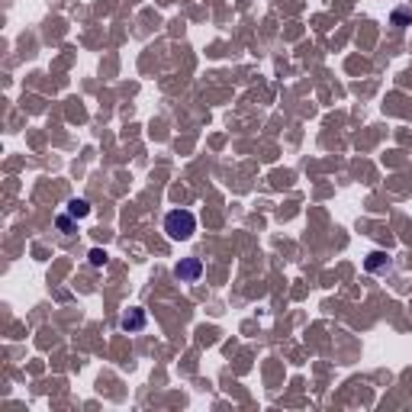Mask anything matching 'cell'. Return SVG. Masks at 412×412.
Instances as JSON below:
<instances>
[{
  "label": "cell",
  "mask_w": 412,
  "mask_h": 412,
  "mask_svg": "<svg viewBox=\"0 0 412 412\" xmlns=\"http://www.w3.org/2000/svg\"><path fill=\"white\" fill-rule=\"evenodd\" d=\"M165 232L171 242H187L196 232V219L190 209H171L165 216Z\"/></svg>",
  "instance_id": "6da1fadb"
},
{
  "label": "cell",
  "mask_w": 412,
  "mask_h": 412,
  "mask_svg": "<svg viewBox=\"0 0 412 412\" xmlns=\"http://www.w3.org/2000/svg\"><path fill=\"white\" fill-rule=\"evenodd\" d=\"M174 277L181 284H196L203 277V261L200 258H181L174 265Z\"/></svg>",
  "instance_id": "7a4b0ae2"
},
{
  "label": "cell",
  "mask_w": 412,
  "mask_h": 412,
  "mask_svg": "<svg viewBox=\"0 0 412 412\" xmlns=\"http://www.w3.org/2000/svg\"><path fill=\"white\" fill-rule=\"evenodd\" d=\"M145 325H148V313H145V309H129V313L119 319V329H123V332H129V335L142 332Z\"/></svg>",
  "instance_id": "3957f363"
},
{
  "label": "cell",
  "mask_w": 412,
  "mask_h": 412,
  "mask_svg": "<svg viewBox=\"0 0 412 412\" xmlns=\"http://www.w3.org/2000/svg\"><path fill=\"white\" fill-rule=\"evenodd\" d=\"M68 213L74 219H84V216H90V203L81 200V196H74V200H68Z\"/></svg>",
  "instance_id": "277c9868"
},
{
  "label": "cell",
  "mask_w": 412,
  "mask_h": 412,
  "mask_svg": "<svg viewBox=\"0 0 412 412\" xmlns=\"http://www.w3.org/2000/svg\"><path fill=\"white\" fill-rule=\"evenodd\" d=\"M383 267H390V258L383 255V251H373V255L367 258V271H383Z\"/></svg>",
  "instance_id": "5b68a950"
},
{
  "label": "cell",
  "mask_w": 412,
  "mask_h": 412,
  "mask_svg": "<svg viewBox=\"0 0 412 412\" xmlns=\"http://www.w3.org/2000/svg\"><path fill=\"white\" fill-rule=\"evenodd\" d=\"M55 223H59V229L65 232V236H71V232H74V216H71V213H61Z\"/></svg>",
  "instance_id": "8992f818"
},
{
  "label": "cell",
  "mask_w": 412,
  "mask_h": 412,
  "mask_svg": "<svg viewBox=\"0 0 412 412\" xmlns=\"http://www.w3.org/2000/svg\"><path fill=\"white\" fill-rule=\"evenodd\" d=\"M87 258H90V265H94V267H103V265H107V251H103V248H94Z\"/></svg>",
  "instance_id": "52a82bcc"
},
{
  "label": "cell",
  "mask_w": 412,
  "mask_h": 412,
  "mask_svg": "<svg viewBox=\"0 0 412 412\" xmlns=\"http://www.w3.org/2000/svg\"><path fill=\"white\" fill-rule=\"evenodd\" d=\"M406 23H409V13H406V10L393 13V26H406Z\"/></svg>",
  "instance_id": "ba28073f"
}]
</instances>
